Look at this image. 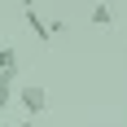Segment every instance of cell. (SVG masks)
Wrapping results in <instances>:
<instances>
[{"label":"cell","instance_id":"cell-6","mask_svg":"<svg viewBox=\"0 0 127 127\" xmlns=\"http://www.w3.org/2000/svg\"><path fill=\"white\" fill-rule=\"evenodd\" d=\"M13 127H35V123H31V118H22V123H13Z\"/></svg>","mask_w":127,"mask_h":127},{"label":"cell","instance_id":"cell-2","mask_svg":"<svg viewBox=\"0 0 127 127\" xmlns=\"http://www.w3.org/2000/svg\"><path fill=\"white\" fill-rule=\"evenodd\" d=\"M26 26L35 31V39H44V44H53V35H48V22L39 18V9H35V4H26Z\"/></svg>","mask_w":127,"mask_h":127},{"label":"cell","instance_id":"cell-4","mask_svg":"<svg viewBox=\"0 0 127 127\" xmlns=\"http://www.w3.org/2000/svg\"><path fill=\"white\" fill-rule=\"evenodd\" d=\"M13 70H18V48L0 44V75H13Z\"/></svg>","mask_w":127,"mask_h":127},{"label":"cell","instance_id":"cell-5","mask_svg":"<svg viewBox=\"0 0 127 127\" xmlns=\"http://www.w3.org/2000/svg\"><path fill=\"white\" fill-rule=\"evenodd\" d=\"M92 26H114V9L110 4H96L92 9Z\"/></svg>","mask_w":127,"mask_h":127},{"label":"cell","instance_id":"cell-1","mask_svg":"<svg viewBox=\"0 0 127 127\" xmlns=\"http://www.w3.org/2000/svg\"><path fill=\"white\" fill-rule=\"evenodd\" d=\"M18 101H22L26 118H35V114H44V110H48V92L39 88V83H22V88H18Z\"/></svg>","mask_w":127,"mask_h":127},{"label":"cell","instance_id":"cell-3","mask_svg":"<svg viewBox=\"0 0 127 127\" xmlns=\"http://www.w3.org/2000/svg\"><path fill=\"white\" fill-rule=\"evenodd\" d=\"M18 75H22V70L0 75V114H4V110H9V101H13V83H18Z\"/></svg>","mask_w":127,"mask_h":127}]
</instances>
